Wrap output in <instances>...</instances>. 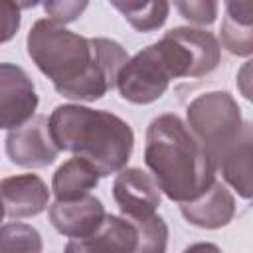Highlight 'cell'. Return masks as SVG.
<instances>
[{
    "instance_id": "cell-1",
    "label": "cell",
    "mask_w": 253,
    "mask_h": 253,
    "mask_svg": "<svg viewBox=\"0 0 253 253\" xmlns=\"http://www.w3.org/2000/svg\"><path fill=\"white\" fill-rule=\"evenodd\" d=\"M28 55L71 101L93 103L117 87V77L128 61L126 49L111 38H85L49 18L38 20L26 38Z\"/></svg>"
},
{
    "instance_id": "cell-2",
    "label": "cell",
    "mask_w": 253,
    "mask_h": 253,
    "mask_svg": "<svg viewBox=\"0 0 253 253\" xmlns=\"http://www.w3.org/2000/svg\"><path fill=\"white\" fill-rule=\"evenodd\" d=\"M144 164L162 194L178 204L202 196L217 174L215 156L196 138L188 123L174 113H164L150 121Z\"/></svg>"
},
{
    "instance_id": "cell-3",
    "label": "cell",
    "mask_w": 253,
    "mask_h": 253,
    "mask_svg": "<svg viewBox=\"0 0 253 253\" xmlns=\"http://www.w3.org/2000/svg\"><path fill=\"white\" fill-rule=\"evenodd\" d=\"M49 130L59 150L87 158L103 178L121 172L134 146V132L126 121L79 103L57 105L49 115Z\"/></svg>"
},
{
    "instance_id": "cell-4",
    "label": "cell",
    "mask_w": 253,
    "mask_h": 253,
    "mask_svg": "<svg viewBox=\"0 0 253 253\" xmlns=\"http://www.w3.org/2000/svg\"><path fill=\"white\" fill-rule=\"evenodd\" d=\"M186 123L213 156H217L243 128L241 109L227 91L198 95L186 109Z\"/></svg>"
},
{
    "instance_id": "cell-5",
    "label": "cell",
    "mask_w": 253,
    "mask_h": 253,
    "mask_svg": "<svg viewBox=\"0 0 253 253\" xmlns=\"http://www.w3.org/2000/svg\"><path fill=\"white\" fill-rule=\"evenodd\" d=\"M156 43L164 53L174 79L210 75L221 59L219 40L202 28H172Z\"/></svg>"
},
{
    "instance_id": "cell-6",
    "label": "cell",
    "mask_w": 253,
    "mask_h": 253,
    "mask_svg": "<svg viewBox=\"0 0 253 253\" xmlns=\"http://www.w3.org/2000/svg\"><path fill=\"white\" fill-rule=\"evenodd\" d=\"M172 79L174 75L168 61L154 42L128 57L117 77V89L125 101L132 105H148L168 91Z\"/></svg>"
},
{
    "instance_id": "cell-7",
    "label": "cell",
    "mask_w": 253,
    "mask_h": 253,
    "mask_svg": "<svg viewBox=\"0 0 253 253\" xmlns=\"http://www.w3.org/2000/svg\"><path fill=\"white\" fill-rule=\"evenodd\" d=\"M4 146L10 162L22 168L49 166L59 154L49 130V119L43 115H34L22 126L8 130Z\"/></svg>"
},
{
    "instance_id": "cell-8",
    "label": "cell",
    "mask_w": 253,
    "mask_h": 253,
    "mask_svg": "<svg viewBox=\"0 0 253 253\" xmlns=\"http://www.w3.org/2000/svg\"><path fill=\"white\" fill-rule=\"evenodd\" d=\"M40 97L30 75L14 63H0V125L6 130L28 123L38 109Z\"/></svg>"
},
{
    "instance_id": "cell-9",
    "label": "cell",
    "mask_w": 253,
    "mask_h": 253,
    "mask_svg": "<svg viewBox=\"0 0 253 253\" xmlns=\"http://www.w3.org/2000/svg\"><path fill=\"white\" fill-rule=\"evenodd\" d=\"M113 198L123 215L144 219L156 213L162 202V190L154 176L142 168H123L115 176Z\"/></svg>"
},
{
    "instance_id": "cell-10",
    "label": "cell",
    "mask_w": 253,
    "mask_h": 253,
    "mask_svg": "<svg viewBox=\"0 0 253 253\" xmlns=\"http://www.w3.org/2000/svg\"><path fill=\"white\" fill-rule=\"evenodd\" d=\"M47 217L61 235L87 239L103 225L107 211L99 198L87 194L75 200H55L47 208Z\"/></svg>"
},
{
    "instance_id": "cell-11",
    "label": "cell",
    "mask_w": 253,
    "mask_h": 253,
    "mask_svg": "<svg viewBox=\"0 0 253 253\" xmlns=\"http://www.w3.org/2000/svg\"><path fill=\"white\" fill-rule=\"evenodd\" d=\"M223 182L243 200H253V123H243L241 132L215 156Z\"/></svg>"
},
{
    "instance_id": "cell-12",
    "label": "cell",
    "mask_w": 253,
    "mask_h": 253,
    "mask_svg": "<svg viewBox=\"0 0 253 253\" xmlns=\"http://www.w3.org/2000/svg\"><path fill=\"white\" fill-rule=\"evenodd\" d=\"M4 217H32L49 208V190L38 174L6 176L0 182Z\"/></svg>"
},
{
    "instance_id": "cell-13",
    "label": "cell",
    "mask_w": 253,
    "mask_h": 253,
    "mask_svg": "<svg viewBox=\"0 0 253 253\" xmlns=\"http://www.w3.org/2000/svg\"><path fill=\"white\" fill-rule=\"evenodd\" d=\"M184 219L202 229H219L225 227L235 215V198L229 192L227 184L215 180L202 196L196 200L180 204Z\"/></svg>"
},
{
    "instance_id": "cell-14",
    "label": "cell",
    "mask_w": 253,
    "mask_h": 253,
    "mask_svg": "<svg viewBox=\"0 0 253 253\" xmlns=\"http://www.w3.org/2000/svg\"><path fill=\"white\" fill-rule=\"evenodd\" d=\"M65 251H140V229L126 215L107 213L103 225L87 239H71Z\"/></svg>"
},
{
    "instance_id": "cell-15",
    "label": "cell",
    "mask_w": 253,
    "mask_h": 253,
    "mask_svg": "<svg viewBox=\"0 0 253 253\" xmlns=\"http://www.w3.org/2000/svg\"><path fill=\"white\" fill-rule=\"evenodd\" d=\"M225 16L219 28V43L231 55H253V0H223Z\"/></svg>"
},
{
    "instance_id": "cell-16",
    "label": "cell",
    "mask_w": 253,
    "mask_h": 253,
    "mask_svg": "<svg viewBox=\"0 0 253 253\" xmlns=\"http://www.w3.org/2000/svg\"><path fill=\"white\" fill-rule=\"evenodd\" d=\"M101 172L93 162L83 156H75L65 160L51 178V190L55 200H75L87 196L91 190L97 188L101 180Z\"/></svg>"
},
{
    "instance_id": "cell-17",
    "label": "cell",
    "mask_w": 253,
    "mask_h": 253,
    "mask_svg": "<svg viewBox=\"0 0 253 253\" xmlns=\"http://www.w3.org/2000/svg\"><path fill=\"white\" fill-rule=\"evenodd\" d=\"M109 4L123 14L130 28L142 34L160 30L170 14L168 0H109Z\"/></svg>"
},
{
    "instance_id": "cell-18",
    "label": "cell",
    "mask_w": 253,
    "mask_h": 253,
    "mask_svg": "<svg viewBox=\"0 0 253 253\" xmlns=\"http://www.w3.org/2000/svg\"><path fill=\"white\" fill-rule=\"evenodd\" d=\"M0 249L4 253L26 251V253H40L42 251V235L36 227L20 221L4 223L0 233Z\"/></svg>"
},
{
    "instance_id": "cell-19",
    "label": "cell",
    "mask_w": 253,
    "mask_h": 253,
    "mask_svg": "<svg viewBox=\"0 0 253 253\" xmlns=\"http://www.w3.org/2000/svg\"><path fill=\"white\" fill-rule=\"evenodd\" d=\"M178 14L196 26H211L217 18L219 0H174Z\"/></svg>"
},
{
    "instance_id": "cell-20",
    "label": "cell",
    "mask_w": 253,
    "mask_h": 253,
    "mask_svg": "<svg viewBox=\"0 0 253 253\" xmlns=\"http://www.w3.org/2000/svg\"><path fill=\"white\" fill-rule=\"evenodd\" d=\"M89 0H43V12L57 24H71L87 10Z\"/></svg>"
},
{
    "instance_id": "cell-21",
    "label": "cell",
    "mask_w": 253,
    "mask_h": 253,
    "mask_svg": "<svg viewBox=\"0 0 253 253\" xmlns=\"http://www.w3.org/2000/svg\"><path fill=\"white\" fill-rule=\"evenodd\" d=\"M2 4V42H10L20 28V6L14 0H0Z\"/></svg>"
},
{
    "instance_id": "cell-22",
    "label": "cell",
    "mask_w": 253,
    "mask_h": 253,
    "mask_svg": "<svg viewBox=\"0 0 253 253\" xmlns=\"http://www.w3.org/2000/svg\"><path fill=\"white\" fill-rule=\"evenodd\" d=\"M235 85L239 89V93L243 95V99H247L249 103H253V57L247 59L235 75Z\"/></svg>"
},
{
    "instance_id": "cell-23",
    "label": "cell",
    "mask_w": 253,
    "mask_h": 253,
    "mask_svg": "<svg viewBox=\"0 0 253 253\" xmlns=\"http://www.w3.org/2000/svg\"><path fill=\"white\" fill-rule=\"evenodd\" d=\"M22 10H30V8H36L40 2H43V0H14Z\"/></svg>"
}]
</instances>
